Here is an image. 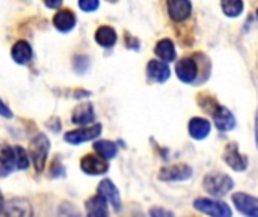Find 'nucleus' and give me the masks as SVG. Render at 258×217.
Segmentation results:
<instances>
[{
  "instance_id": "f257e3e1",
  "label": "nucleus",
  "mask_w": 258,
  "mask_h": 217,
  "mask_svg": "<svg viewBox=\"0 0 258 217\" xmlns=\"http://www.w3.org/2000/svg\"><path fill=\"white\" fill-rule=\"evenodd\" d=\"M200 59H201V54L197 53L194 56H184L177 62L175 74L183 83L192 85L198 82V77L203 71V65L209 62L207 57H204V60H200Z\"/></svg>"
},
{
  "instance_id": "f03ea898",
  "label": "nucleus",
  "mask_w": 258,
  "mask_h": 217,
  "mask_svg": "<svg viewBox=\"0 0 258 217\" xmlns=\"http://www.w3.org/2000/svg\"><path fill=\"white\" fill-rule=\"evenodd\" d=\"M204 190L212 196H225L234 189V181L230 175L222 172H210L203 178Z\"/></svg>"
},
{
  "instance_id": "7ed1b4c3",
  "label": "nucleus",
  "mask_w": 258,
  "mask_h": 217,
  "mask_svg": "<svg viewBox=\"0 0 258 217\" xmlns=\"http://www.w3.org/2000/svg\"><path fill=\"white\" fill-rule=\"evenodd\" d=\"M50 151V140L45 134L38 133L29 143V157L33 162L36 172H42L45 168L47 156Z\"/></svg>"
},
{
  "instance_id": "20e7f679",
  "label": "nucleus",
  "mask_w": 258,
  "mask_h": 217,
  "mask_svg": "<svg viewBox=\"0 0 258 217\" xmlns=\"http://www.w3.org/2000/svg\"><path fill=\"white\" fill-rule=\"evenodd\" d=\"M194 208L209 217H233V210L230 205L219 199L197 198L194 201Z\"/></svg>"
},
{
  "instance_id": "39448f33",
  "label": "nucleus",
  "mask_w": 258,
  "mask_h": 217,
  "mask_svg": "<svg viewBox=\"0 0 258 217\" xmlns=\"http://www.w3.org/2000/svg\"><path fill=\"white\" fill-rule=\"evenodd\" d=\"M192 175H194V169L189 165L178 163V165L162 168L159 172V180L165 183H180L192 178Z\"/></svg>"
},
{
  "instance_id": "423d86ee",
  "label": "nucleus",
  "mask_w": 258,
  "mask_h": 217,
  "mask_svg": "<svg viewBox=\"0 0 258 217\" xmlns=\"http://www.w3.org/2000/svg\"><path fill=\"white\" fill-rule=\"evenodd\" d=\"M231 201L240 214L245 217H258V198L245 192H236Z\"/></svg>"
},
{
  "instance_id": "0eeeda50",
  "label": "nucleus",
  "mask_w": 258,
  "mask_h": 217,
  "mask_svg": "<svg viewBox=\"0 0 258 217\" xmlns=\"http://www.w3.org/2000/svg\"><path fill=\"white\" fill-rule=\"evenodd\" d=\"M222 160H224L233 171H236V172H243V171H246V168H248V165H249L248 157L243 156V154L240 153L239 145L234 143V142H231V143L227 145V148H225V151H224V154H222Z\"/></svg>"
},
{
  "instance_id": "6e6552de",
  "label": "nucleus",
  "mask_w": 258,
  "mask_h": 217,
  "mask_svg": "<svg viewBox=\"0 0 258 217\" xmlns=\"http://www.w3.org/2000/svg\"><path fill=\"white\" fill-rule=\"evenodd\" d=\"M212 116H213V122L216 125V128L219 131H231L237 121H236V116L233 115V112L225 107V106H219L216 104L212 110H210Z\"/></svg>"
},
{
  "instance_id": "1a4fd4ad",
  "label": "nucleus",
  "mask_w": 258,
  "mask_h": 217,
  "mask_svg": "<svg viewBox=\"0 0 258 217\" xmlns=\"http://www.w3.org/2000/svg\"><path fill=\"white\" fill-rule=\"evenodd\" d=\"M100 133H101V125L95 124V125H91V127H83V128H79V130L68 131V133H65L63 139L71 145H79V143H83V142H88V140H92V139L98 137Z\"/></svg>"
},
{
  "instance_id": "9d476101",
  "label": "nucleus",
  "mask_w": 258,
  "mask_h": 217,
  "mask_svg": "<svg viewBox=\"0 0 258 217\" xmlns=\"http://www.w3.org/2000/svg\"><path fill=\"white\" fill-rule=\"evenodd\" d=\"M80 168L88 175H103V174L107 172L109 165L103 157L88 154L80 160Z\"/></svg>"
},
{
  "instance_id": "9b49d317",
  "label": "nucleus",
  "mask_w": 258,
  "mask_h": 217,
  "mask_svg": "<svg viewBox=\"0 0 258 217\" xmlns=\"http://www.w3.org/2000/svg\"><path fill=\"white\" fill-rule=\"evenodd\" d=\"M97 195L101 196L107 204H110L115 211H119L121 210V196H119V192H118L116 186L110 180H103L98 184V193Z\"/></svg>"
},
{
  "instance_id": "f8f14e48",
  "label": "nucleus",
  "mask_w": 258,
  "mask_h": 217,
  "mask_svg": "<svg viewBox=\"0 0 258 217\" xmlns=\"http://www.w3.org/2000/svg\"><path fill=\"white\" fill-rule=\"evenodd\" d=\"M17 168L15 148L8 143H0V178L8 177Z\"/></svg>"
},
{
  "instance_id": "ddd939ff",
  "label": "nucleus",
  "mask_w": 258,
  "mask_h": 217,
  "mask_svg": "<svg viewBox=\"0 0 258 217\" xmlns=\"http://www.w3.org/2000/svg\"><path fill=\"white\" fill-rule=\"evenodd\" d=\"M166 8L171 20L175 23L187 20L192 14V3L189 0H169Z\"/></svg>"
},
{
  "instance_id": "4468645a",
  "label": "nucleus",
  "mask_w": 258,
  "mask_h": 217,
  "mask_svg": "<svg viewBox=\"0 0 258 217\" xmlns=\"http://www.w3.org/2000/svg\"><path fill=\"white\" fill-rule=\"evenodd\" d=\"M5 217H32V205L27 199L14 198L3 208Z\"/></svg>"
},
{
  "instance_id": "2eb2a0df",
  "label": "nucleus",
  "mask_w": 258,
  "mask_h": 217,
  "mask_svg": "<svg viewBox=\"0 0 258 217\" xmlns=\"http://www.w3.org/2000/svg\"><path fill=\"white\" fill-rule=\"evenodd\" d=\"M147 76L150 80L156 83H165L171 77V68L168 66V63L162 60L151 59L147 65Z\"/></svg>"
},
{
  "instance_id": "dca6fc26",
  "label": "nucleus",
  "mask_w": 258,
  "mask_h": 217,
  "mask_svg": "<svg viewBox=\"0 0 258 217\" xmlns=\"http://www.w3.org/2000/svg\"><path fill=\"white\" fill-rule=\"evenodd\" d=\"M187 130H189V134H190L192 139L203 140V139H206L210 134V131H212V122L209 119H206V118L194 116L189 121Z\"/></svg>"
},
{
  "instance_id": "f3484780",
  "label": "nucleus",
  "mask_w": 258,
  "mask_h": 217,
  "mask_svg": "<svg viewBox=\"0 0 258 217\" xmlns=\"http://www.w3.org/2000/svg\"><path fill=\"white\" fill-rule=\"evenodd\" d=\"M95 119V113H94V107L91 103H82L79 106H76L73 115H71V121L77 125H88L91 122H94Z\"/></svg>"
},
{
  "instance_id": "a211bd4d",
  "label": "nucleus",
  "mask_w": 258,
  "mask_h": 217,
  "mask_svg": "<svg viewBox=\"0 0 258 217\" xmlns=\"http://www.w3.org/2000/svg\"><path fill=\"white\" fill-rule=\"evenodd\" d=\"M53 24L60 32H70L76 26V15L70 9H59L53 17Z\"/></svg>"
},
{
  "instance_id": "6ab92c4d",
  "label": "nucleus",
  "mask_w": 258,
  "mask_h": 217,
  "mask_svg": "<svg viewBox=\"0 0 258 217\" xmlns=\"http://www.w3.org/2000/svg\"><path fill=\"white\" fill-rule=\"evenodd\" d=\"M11 56L12 59L20 63V65H26L32 60V47L27 41H17L14 45H12V50H11Z\"/></svg>"
},
{
  "instance_id": "aec40b11",
  "label": "nucleus",
  "mask_w": 258,
  "mask_h": 217,
  "mask_svg": "<svg viewBox=\"0 0 258 217\" xmlns=\"http://www.w3.org/2000/svg\"><path fill=\"white\" fill-rule=\"evenodd\" d=\"M154 53H156L157 57H160V60L165 62V63L174 62L175 57H177L175 45H174V42H172L169 38L160 39V41L156 44V47H154Z\"/></svg>"
},
{
  "instance_id": "412c9836",
  "label": "nucleus",
  "mask_w": 258,
  "mask_h": 217,
  "mask_svg": "<svg viewBox=\"0 0 258 217\" xmlns=\"http://www.w3.org/2000/svg\"><path fill=\"white\" fill-rule=\"evenodd\" d=\"M86 217H109L107 213V202L95 195L86 202Z\"/></svg>"
},
{
  "instance_id": "4be33fe9",
  "label": "nucleus",
  "mask_w": 258,
  "mask_h": 217,
  "mask_svg": "<svg viewBox=\"0 0 258 217\" xmlns=\"http://www.w3.org/2000/svg\"><path fill=\"white\" fill-rule=\"evenodd\" d=\"M116 38H118V35H116L115 29L110 27V26H101L95 32V41L101 47H106V48L113 47L115 42H116Z\"/></svg>"
},
{
  "instance_id": "5701e85b",
  "label": "nucleus",
  "mask_w": 258,
  "mask_h": 217,
  "mask_svg": "<svg viewBox=\"0 0 258 217\" xmlns=\"http://www.w3.org/2000/svg\"><path fill=\"white\" fill-rule=\"evenodd\" d=\"M94 150L100 154V157H103L104 160H110L116 156L118 148L113 142L110 140H98L94 143Z\"/></svg>"
},
{
  "instance_id": "b1692460",
  "label": "nucleus",
  "mask_w": 258,
  "mask_h": 217,
  "mask_svg": "<svg viewBox=\"0 0 258 217\" xmlns=\"http://www.w3.org/2000/svg\"><path fill=\"white\" fill-rule=\"evenodd\" d=\"M245 3L242 0H224L221 2V9L222 12L230 17V18H236L243 12Z\"/></svg>"
},
{
  "instance_id": "393cba45",
  "label": "nucleus",
  "mask_w": 258,
  "mask_h": 217,
  "mask_svg": "<svg viewBox=\"0 0 258 217\" xmlns=\"http://www.w3.org/2000/svg\"><path fill=\"white\" fill-rule=\"evenodd\" d=\"M89 57L88 56H85V54H77V56H74V59H73V68H74V71L76 73H79V74H83L88 68H89Z\"/></svg>"
},
{
  "instance_id": "a878e982",
  "label": "nucleus",
  "mask_w": 258,
  "mask_h": 217,
  "mask_svg": "<svg viewBox=\"0 0 258 217\" xmlns=\"http://www.w3.org/2000/svg\"><path fill=\"white\" fill-rule=\"evenodd\" d=\"M15 148V156H17V169L24 171L29 166V157L27 153L21 147H14Z\"/></svg>"
},
{
  "instance_id": "bb28decb",
  "label": "nucleus",
  "mask_w": 258,
  "mask_h": 217,
  "mask_svg": "<svg viewBox=\"0 0 258 217\" xmlns=\"http://www.w3.org/2000/svg\"><path fill=\"white\" fill-rule=\"evenodd\" d=\"M79 6H80L85 12H92V11L98 9L100 2H98V0H82V2L79 3Z\"/></svg>"
},
{
  "instance_id": "cd10ccee",
  "label": "nucleus",
  "mask_w": 258,
  "mask_h": 217,
  "mask_svg": "<svg viewBox=\"0 0 258 217\" xmlns=\"http://www.w3.org/2000/svg\"><path fill=\"white\" fill-rule=\"evenodd\" d=\"M150 217H174V213L162 207H153L150 208Z\"/></svg>"
},
{
  "instance_id": "c85d7f7f",
  "label": "nucleus",
  "mask_w": 258,
  "mask_h": 217,
  "mask_svg": "<svg viewBox=\"0 0 258 217\" xmlns=\"http://www.w3.org/2000/svg\"><path fill=\"white\" fill-rule=\"evenodd\" d=\"M0 115L2 116H5V118H12V112H11V109L0 100Z\"/></svg>"
},
{
  "instance_id": "c756f323",
  "label": "nucleus",
  "mask_w": 258,
  "mask_h": 217,
  "mask_svg": "<svg viewBox=\"0 0 258 217\" xmlns=\"http://www.w3.org/2000/svg\"><path fill=\"white\" fill-rule=\"evenodd\" d=\"M60 5H62L60 0H57V2H45V6L47 8H56V6H60Z\"/></svg>"
},
{
  "instance_id": "7c9ffc66",
  "label": "nucleus",
  "mask_w": 258,
  "mask_h": 217,
  "mask_svg": "<svg viewBox=\"0 0 258 217\" xmlns=\"http://www.w3.org/2000/svg\"><path fill=\"white\" fill-rule=\"evenodd\" d=\"M255 145H257V150H258V109H257V113H255Z\"/></svg>"
},
{
  "instance_id": "2f4dec72",
  "label": "nucleus",
  "mask_w": 258,
  "mask_h": 217,
  "mask_svg": "<svg viewBox=\"0 0 258 217\" xmlns=\"http://www.w3.org/2000/svg\"><path fill=\"white\" fill-rule=\"evenodd\" d=\"M3 211V196H2V193H0V213Z\"/></svg>"
},
{
  "instance_id": "473e14b6",
  "label": "nucleus",
  "mask_w": 258,
  "mask_h": 217,
  "mask_svg": "<svg viewBox=\"0 0 258 217\" xmlns=\"http://www.w3.org/2000/svg\"><path fill=\"white\" fill-rule=\"evenodd\" d=\"M257 18H258V9H257Z\"/></svg>"
}]
</instances>
